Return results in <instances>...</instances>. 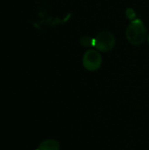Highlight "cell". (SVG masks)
Returning <instances> with one entry per match:
<instances>
[{"label": "cell", "instance_id": "cell-1", "mask_svg": "<svg viewBox=\"0 0 149 150\" xmlns=\"http://www.w3.org/2000/svg\"><path fill=\"white\" fill-rule=\"evenodd\" d=\"M148 32L144 23L141 19L133 20L126 28V36L127 40L135 46L142 44L147 39Z\"/></svg>", "mask_w": 149, "mask_h": 150}, {"label": "cell", "instance_id": "cell-2", "mask_svg": "<svg viewBox=\"0 0 149 150\" xmlns=\"http://www.w3.org/2000/svg\"><path fill=\"white\" fill-rule=\"evenodd\" d=\"M115 37L109 31H102L94 38L93 46L98 51L107 52L112 50L115 46Z\"/></svg>", "mask_w": 149, "mask_h": 150}, {"label": "cell", "instance_id": "cell-3", "mask_svg": "<svg viewBox=\"0 0 149 150\" xmlns=\"http://www.w3.org/2000/svg\"><path fill=\"white\" fill-rule=\"evenodd\" d=\"M102 64L100 53L95 49H90L85 52L83 57V65L89 71L97 70Z\"/></svg>", "mask_w": 149, "mask_h": 150}, {"label": "cell", "instance_id": "cell-4", "mask_svg": "<svg viewBox=\"0 0 149 150\" xmlns=\"http://www.w3.org/2000/svg\"><path fill=\"white\" fill-rule=\"evenodd\" d=\"M38 150H59V143L54 140H47L40 145Z\"/></svg>", "mask_w": 149, "mask_h": 150}, {"label": "cell", "instance_id": "cell-5", "mask_svg": "<svg viewBox=\"0 0 149 150\" xmlns=\"http://www.w3.org/2000/svg\"><path fill=\"white\" fill-rule=\"evenodd\" d=\"M81 45H83V47H89L90 45L93 46V42H94V39H91L89 36H83L80 38L79 40Z\"/></svg>", "mask_w": 149, "mask_h": 150}, {"label": "cell", "instance_id": "cell-6", "mask_svg": "<svg viewBox=\"0 0 149 150\" xmlns=\"http://www.w3.org/2000/svg\"><path fill=\"white\" fill-rule=\"evenodd\" d=\"M126 16L129 18H133L135 17V11L132 9V8H129L126 10Z\"/></svg>", "mask_w": 149, "mask_h": 150}, {"label": "cell", "instance_id": "cell-7", "mask_svg": "<svg viewBox=\"0 0 149 150\" xmlns=\"http://www.w3.org/2000/svg\"><path fill=\"white\" fill-rule=\"evenodd\" d=\"M148 44H149V34H148Z\"/></svg>", "mask_w": 149, "mask_h": 150}]
</instances>
